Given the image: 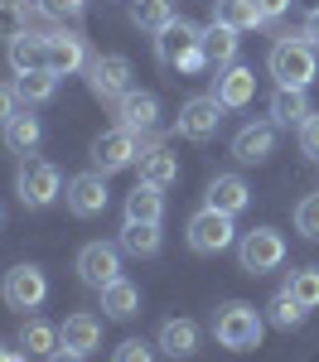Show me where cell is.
Instances as JSON below:
<instances>
[{
	"label": "cell",
	"instance_id": "9",
	"mask_svg": "<svg viewBox=\"0 0 319 362\" xmlns=\"http://www.w3.org/2000/svg\"><path fill=\"white\" fill-rule=\"evenodd\" d=\"M141 136H131L126 126H112V131H102V136L92 140V169L97 174H116V169H131L141 160Z\"/></svg>",
	"mask_w": 319,
	"mask_h": 362
},
{
	"label": "cell",
	"instance_id": "28",
	"mask_svg": "<svg viewBox=\"0 0 319 362\" xmlns=\"http://www.w3.org/2000/svg\"><path fill=\"white\" fill-rule=\"evenodd\" d=\"M160 242H165V232H160V223H121V242L116 247L131 251V256H155L160 251Z\"/></svg>",
	"mask_w": 319,
	"mask_h": 362
},
{
	"label": "cell",
	"instance_id": "1",
	"mask_svg": "<svg viewBox=\"0 0 319 362\" xmlns=\"http://www.w3.org/2000/svg\"><path fill=\"white\" fill-rule=\"evenodd\" d=\"M261 329H266V314L257 305H247V300H228V305L213 314V338L228 353H252V348H261Z\"/></svg>",
	"mask_w": 319,
	"mask_h": 362
},
{
	"label": "cell",
	"instance_id": "14",
	"mask_svg": "<svg viewBox=\"0 0 319 362\" xmlns=\"http://www.w3.org/2000/svg\"><path fill=\"white\" fill-rule=\"evenodd\" d=\"M116 126H126L131 136H150V131L160 126V97L131 87V92L116 102Z\"/></svg>",
	"mask_w": 319,
	"mask_h": 362
},
{
	"label": "cell",
	"instance_id": "27",
	"mask_svg": "<svg viewBox=\"0 0 319 362\" xmlns=\"http://www.w3.org/2000/svg\"><path fill=\"white\" fill-rule=\"evenodd\" d=\"M213 20H218V25H228V29H237V34L266 25V15H261L257 0H213Z\"/></svg>",
	"mask_w": 319,
	"mask_h": 362
},
{
	"label": "cell",
	"instance_id": "43",
	"mask_svg": "<svg viewBox=\"0 0 319 362\" xmlns=\"http://www.w3.org/2000/svg\"><path fill=\"white\" fill-rule=\"evenodd\" d=\"M0 362H10V343L5 338H0Z\"/></svg>",
	"mask_w": 319,
	"mask_h": 362
},
{
	"label": "cell",
	"instance_id": "2",
	"mask_svg": "<svg viewBox=\"0 0 319 362\" xmlns=\"http://www.w3.org/2000/svg\"><path fill=\"white\" fill-rule=\"evenodd\" d=\"M266 68H271L276 87H310V83H315V73H319L315 44H310L305 34H281V39L271 44Z\"/></svg>",
	"mask_w": 319,
	"mask_h": 362
},
{
	"label": "cell",
	"instance_id": "15",
	"mask_svg": "<svg viewBox=\"0 0 319 362\" xmlns=\"http://www.w3.org/2000/svg\"><path fill=\"white\" fill-rule=\"evenodd\" d=\"M247 203H252V189H247L242 174H218L203 189V208H218V213H232V218L247 213Z\"/></svg>",
	"mask_w": 319,
	"mask_h": 362
},
{
	"label": "cell",
	"instance_id": "20",
	"mask_svg": "<svg viewBox=\"0 0 319 362\" xmlns=\"http://www.w3.org/2000/svg\"><path fill=\"white\" fill-rule=\"evenodd\" d=\"M155 348L170 353L174 362L194 358V353H199V324H194V319H165L160 334H155Z\"/></svg>",
	"mask_w": 319,
	"mask_h": 362
},
{
	"label": "cell",
	"instance_id": "17",
	"mask_svg": "<svg viewBox=\"0 0 319 362\" xmlns=\"http://www.w3.org/2000/svg\"><path fill=\"white\" fill-rule=\"evenodd\" d=\"M58 348H73V353H97L102 348V319L97 314H87V309H78V314H68L63 319V329H58Z\"/></svg>",
	"mask_w": 319,
	"mask_h": 362
},
{
	"label": "cell",
	"instance_id": "39",
	"mask_svg": "<svg viewBox=\"0 0 319 362\" xmlns=\"http://www.w3.org/2000/svg\"><path fill=\"white\" fill-rule=\"evenodd\" d=\"M15 112H20V92H15V83H0V126Z\"/></svg>",
	"mask_w": 319,
	"mask_h": 362
},
{
	"label": "cell",
	"instance_id": "4",
	"mask_svg": "<svg viewBox=\"0 0 319 362\" xmlns=\"http://www.w3.org/2000/svg\"><path fill=\"white\" fill-rule=\"evenodd\" d=\"M281 261H286V237H281L276 227H252V232L237 237V266H242L247 276H266V271H276Z\"/></svg>",
	"mask_w": 319,
	"mask_h": 362
},
{
	"label": "cell",
	"instance_id": "16",
	"mask_svg": "<svg viewBox=\"0 0 319 362\" xmlns=\"http://www.w3.org/2000/svg\"><path fill=\"white\" fill-rule=\"evenodd\" d=\"M213 97L228 107V112H242L252 97H257V73L252 68H242V63H232L218 73V83H213Z\"/></svg>",
	"mask_w": 319,
	"mask_h": 362
},
{
	"label": "cell",
	"instance_id": "8",
	"mask_svg": "<svg viewBox=\"0 0 319 362\" xmlns=\"http://www.w3.org/2000/svg\"><path fill=\"white\" fill-rule=\"evenodd\" d=\"M237 247V223L232 213H218V208H199L189 218V251L199 256H218V251Z\"/></svg>",
	"mask_w": 319,
	"mask_h": 362
},
{
	"label": "cell",
	"instance_id": "13",
	"mask_svg": "<svg viewBox=\"0 0 319 362\" xmlns=\"http://www.w3.org/2000/svg\"><path fill=\"white\" fill-rule=\"evenodd\" d=\"M276 121H247L237 136H232V160L237 165H266L276 155Z\"/></svg>",
	"mask_w": 319,
	"mask_h": 362
},
{
	"label": "cell",
	"instance_id": "3",
	"mask_svg": "<svg viewBox=\"0 0 319 362\" xmlns=\"http://www.w3.org/2000/svg\"><path fill=\"white\" fill-rule=\"evenodd\" d=\"M155 58L170 68V73H199V68H208L203 63V29L189 25V20H174V25H165L160 34H155Z\"/></svg>",
	"mask_w": 319,
	"mask_h": 362
},
{
	"label": "cell",
	"instance_id": "40",
	"mask_svg": "<svg viewBox=\"0 0 319 362\" xmlns=\"http://www.w3.org/2000/svg\"><path fill=\"white\" fill-rule=\"evenodd\" d=\"M257 5H261V15H266V25H276V20L290 10V0H257Z\"/></svg>",
	"mask_w": 319,
	"mask_h": 362
},
{
	"label": "cell",
	"instance_id": "26",
	"mask_svg": "<svg viewBox=\"0 0 319 362\" xmlns=\"http://www.w3.org/2000/svg\"><path fill=\"white\" fill-rule=\"evenodd\" d=\"M126 218H131V223H160V218H165V189L141 179V184L126 194Z\"/></svg>",
	"mask_w": 319,
	"mask_h": 362
},
{
	"label": "cell",
	"instance_id": "22",
	"mask_svg": "<svg viewBox=\"0 0 319 362\" xmlns=\"http://www.w3.org/2000/svg\"><path fill=\"white\" fill-rule=\"evenodd\" d=\"M136 165H141V179H145V184H160V189L179 184V155H174L170 145H160V140H155V145H145Z\"/></svg>",
	"mask_w": 319,
	"mask_h": 362
},
{
	"label": "cell",
	"instance_id": "42",
	"mask_svg": "<svg viewBox=\"0 0 319 362\" xmlns=\"http://www.w3.org/2000/svg\"><path fill=\"white\" fill-rule=\"evenodd\" d=\"M44 362H83V353H73V348H54Z\"/></svg>",
	"mask_w": 319,
	"mask_h": 362
},
{
	"label": "cell",
	"instance_id": "34",
	"mask_svg": "<svg viewBox=\"0 0 319 362\" xmlns=\"http://www.w3.org/2000/svg\"><path fill=\"white\" fill-rule=\"evenodd\" d=\"M286 290L305 309H319V266H300V271H290V276H286Z\"/></svg>",
	"mask_w": 319,
	"mask_h": 362
},
{
	"label": "cell",
	"instance_id": "19",
	"mask_svg": "<svg viewBox=\"0 0 319 362\" xmlns=\"http://www.w3.org/2000/svg\"><path fill=\"white\" fill-rule=\"evenodd\" d=\"M10 73L20 78V73H34V68H49V34H34L25 29L20 39H10Z\"/></svg>",
	"mask_w": 319,
	"mask_h": 362
},
{
	"label": "cell",
	"instance_id": "23",
	"mask_svg": "<svg viewBox=\"0 0 319 362\" xmlns=\"http://www.w3.org/2000/svg\"><path fill=\"white\" fill-rule=\"evenodd\" d=\"M34 20H54L39 0H0V39L10 44V39H20Z\"/></svg>",
	"mask_w": 319,
	"mask_h": 362
},
{
	"label": "cell",
	"instance_id": "24",
	"mask_svg": "<svg viewBox=\"0 0 319 362\" xmlns=\"http://www.w3.org/2000/svg\"><path fill=\"white\" fill-rule=\"evenodd\" d=\"M203 63L213 68V73H223V68H232L237 63V29L228 25H203Z\"/></svg>",
	"mask_w": 319,
	"mask_h": 362
},
{
	"label": "cell",
	"instance_id": "12",
	"mask_svg": "<svg viewBox=\"0 0 319 362\" xmlns=\"http://www.w3.org/2000/svg\"><path fill=\"white\" fill-rule=\"evenodd\" d=\"M107 194H112V189H107V174H97V169L73 174V179H68V189H63L73 218H102V213H107Z\"/></svg>",
	"mask_w": 319,
	"mask_h": 362
},
{
	"label": "cell",
	"instance_id": "5",
	"mask_svg": "<svg viewBox=\"0 0 319 362\" xmlns=\"http://www.w3.org/2000/svg\"><path fill=\"white\" fill-rule=\"evenodd\" d=\"M63 174H58V165H49V160H25L20 165V174H15V194H20V203L25 208H49V203H58L63 198Z\"/></svg>",
	"mask_w": 319,
	"mask_h": 362
},
{
	"label": "cell",
	"instance_id": "35",
	"mask_svg": "<svg viewBox=\"0 0 319 362\" xmlns=\"http://www.w3.org/2000/svg\"><path fill=\"white\" fill-rule=\"evenodd\" d=\"M295 232L305 242H319V194H305L295 203Z\"/></svg>",
	"mask_w": 319,
	"mask_h": 362
},
{
	"label": "cell",
	"instance_id": "33",
	"mask_svg": "<svg viewBox=\"0 0 319 362\" xmlns=\"http://www.w3.org/2000/svg\"><path fill=\"white\" fill-rule=\"evenodd\" d=\"M20 348H25L29 358H49L58 348V329L44 324V319H25V324H20Z\"/></svg>",
	"mask_w": 319,
	"mask_h": 362
},
{
	"label": "cell",
	"instance_id": "21",
	"mask_svg": "<svg viewBox=\"0 0 319 362\" xmlns=\"http://www.w3.org/2000/svg\"><path fill=\"white\" fill-rule=\"evenodd\" d=\"M0 140H5V150L10 155H34L39 150V140H44V121L29 112H15L5 126H0Z\"/></svg>",
	"mask_w": 319,
	"mask_h": 362
},
{
	"label": "cell",
	"instance_id": "25",
	"mask_svg": "<svg viewBox=\"0 0 319 362\" xmlns=\"http://www.w3.org/2000/svg\"><path fill=\"white\" fill-rule=\"evenodd\" d=\"M305 116H310V97H305V87H276V92H271V121H276V126L300 131Z\"/></svg>",
	"mask_w": 319,
	"mask_h": 362
},
{
	"label": "cell",
	"instance_id": "45",
	"mask_svg": "<svg viewBox=\"0 0 319 362\" xmlns=\"http://www.w3.org/2000/svg\"><path fill=\"white\" fill-rule=\"evenodd\" d=\"M0 218H5V208H0Z\"/></svg>",
	"mask_w": 319,
	"mask_h": 362
},
{
	"label": "cell",
	"instance_id": "36",
	"mask_svg": "<svg viewBox=\"0 0 319 362\" xmlns=\"http://www.w3.org/2000/svg\"><path fill=\"white\" fill-rule=\"evenodd\" d=\"M112 362H155V348H150L145 338H126V343L112 353Z\"/></svg>",
	"mask_w": 319,
	"mask_h": 362
},
{
	"label": "cell",
	"instance_id": "18",
	"mask_svg": "<svg viewBox=\"0 0 319 362\" xmlns=\"http://www.w3.org/2000/svg\"><path fill=\"white\" fill-rule=\"evenodd\" d=\"M87 68V49L78 34H68V29H49V73L58 78H73V73H83Z\"/></svg>",
	"mask_w": 319,
	"mask_h": 362
},
{
	"label": "cell",
	"instance_id": "7",
	"mask_svg": "<svg viewBox=\"0 0 319 362\" xmlns=\"http://www.w3.org/2000/svg\"><path fill=\"white\" fill-rule=\"evenodd\" d=\"M87 92L97 97V102H121L126 92H131V58L126 54H97L87 58Z\"/></svg>",
	"mask_w": 319,
	"mask_h": 362
},
{
	"label": "cell",
	"instance_id": "41",
	"mask_svg": "<svg viewBox=\"0 0 319 362\" xmlns=\"http://www.w3.org/2000/svg\"><path fill=\"white\" fill-rule=\"evenodd\" d=\"M300 34H305L310 44H319V5L310 10V15H305V29H300Z\"/></svg>",
	"mask_w": 319,
	"mask_h": 362
},
{
	"label": "cell",
	"instance_id": "44",
	"mask_svg": "<svg viewBox=\"0 0 319 362\" xmlns=\"http://www.w3.org/2000/svg\"><path fill=\"white\" fill-rule=\"evenodd\" d=\"M10 362H29V353H25V348H20V353H10Z\"/></svg>",
	"mask_w": 319,
	"mask_h": 362
},
{
	"label": "cell",
	"instance_id": "32",
	"mask_svg": "<svg viewBox=\"0 0 319 362\" xmlns=\"http://www.w3.org/2000/svg\"><path fill=\"white\" fill-rule=\"evenodd\" d=\"M305 314H310V309L300 305V300H295V295H290V290H276V295H271V305H266V324H276V329H300V324H305Z\"/></svg>",
	"mask_w": 319,
	"mask_h": 362
},
{
	"label": "cell",
	"instance_id": "11",
	"mask_svg": "<svg viewBox=\"0 0 319 362\" xmlns=\"http://www.w3.org/2000/svg\"><path fill=\"white\" fill-rule=\"evenodd\" d=\"M78 280H83L87 290L102 295L112 280H121V247H112V242H87L78 251Z\"/></svg>",
	"mask_w": 319,
	"mask_h": 362
},
{
	"label": "cell",
	"instance_id": "37",
	"mask_svg": "<svg viewBox=\"0 0 319 362\" xmlns=\"http://www.w3.org/2000/svg\"><path fill=\"white\" fill-rule=\"evenodd\" d=\"M300 155L305 160H319V112H310L305 126H300Z\"/></svg>",
	"mask_w": 319,
	"mask_h": 362
},
{
	"label": "cell",
	"instance_id": "6",
	"mask_svg": "<svg viewBox=\"0 0 319 362\" xmlns=\"http://www.w3.org/2000/svg\"><path fill=\"white\" fill-rule=\"evenodd\" d=\"M0 300H5V309H15V314L39 309L49 300V276H44L34 261H20V266H10L5 280H0Z\"/></svg>",
	"mask_w": 319,
	"mask_h": 362
},
{
	"label": "cell",
	"instance_id": "31",
	"mask_svg": "<svg viewBox=\"0 0 319 362\" xmlns=\"http://www.w3.org/2000/svg\"><path fill=\"white\" fill-rule=\"evenodd\" d=\"M15 92H20L25 107H44V102H54V92H58V73H49V68L20 73V78H15Z\"/></svg>",
	"mask_w": 319,
	"mask_h": 362
},
{
	"label": "cell",
	"instance_id": "30",
	"mask_svg": "<svg viewBox=\"0 0 319 362\" xmlns=\"http://www.w3.org/2000/svg\"><path fill=\"white\" fill-rule=\"evenodd\" d=\"M179 20V10H174V0H131V25L145 29V34H160L165 25Z\"/></svg>",
	"mask_w": 319,
	"mask_h": 362
},
{
	"label": "cell",
	"instance_id": "10",
	"mask_svg": "<svg viewBox=\"0 0 319 362\" xmlns=\"http://www.w3.org/2000/svg\"><path fill=\"white\" fill-rule=\"evenodd\" d=\"M223 102L213 97V92H199V97H189L184 107H179V121H174V131L184 140H213L218 136V126H223Z\"/></svg>",
	"mask_w": 319,
	"mask_h": 362
},
{
	"label": "cell",
	"instance_id": "29",
	"mask_svg": "<svg viewBox=\"0 0 319 362\" xmlns=\"http://www.w3.org/2000/svg\"><path fill=\"white\" fill-rule=\"evenodd\" d=\"M102 309H107V319H136V314H141V290L126 276L112 280V285L102 290Z\"/></svg>",
	"mask_w": 319,
	"mask_h": 362
},
{
	"label": "cell",
	"instance_id": "38",
	"mask_svg": "<svg viewBox=\"0 0 319 362\" xmlns=\"http://www.w3.org/2000/svg\"><path fill=\"white\" fill-rule=\"evenodd\" d=\"M39 5H44V10H49L54 20H78L87 0H39Z\"/></svg>",
	"mask_w": 319,
	"mask_h": 362
}]
</instances>
